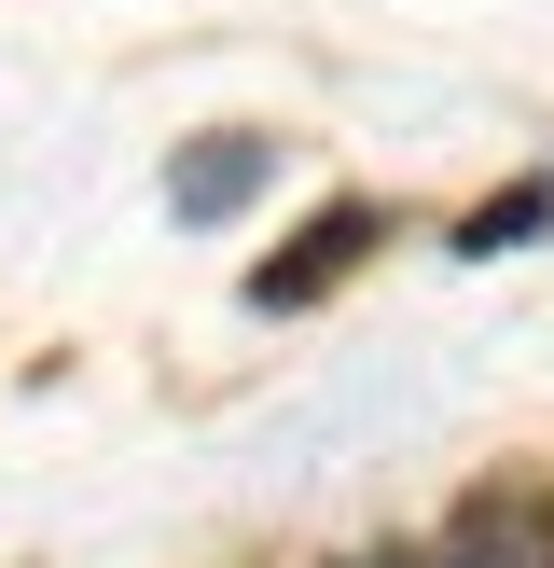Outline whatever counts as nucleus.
<instances>
[{"instance_id":"f03ea898","label":"nucleus","mask_w":554,"mask_h":568,"mask_svg":"<svg viewBox=\"0 0 554 568\" xmlns=\"http://www.w3.org/2000/svg\"><path fill=\"white\" fill-rule=\"evenodd\" d=\"M264 166H277V139H208V153L166 166V209L181 222H236L249 194H264Z\"/></svg>"},{"instance_id":"f257e3e1","label":"nucleus","mask_w":554,"mask_h":568,"mask_svg":"<svg viewBox=\"0 0 554 568\" xmlns=\"http://www.w3.org/2000/svg\"><path fill=\"white\" fill-rule=\"evenodd\" d=\"M360 250H375V209H360V194H347V209H319V222H305V236H291V264H264V277H249V305H319L332 277L360 264Z\"/></svg>"}]
</instances>
